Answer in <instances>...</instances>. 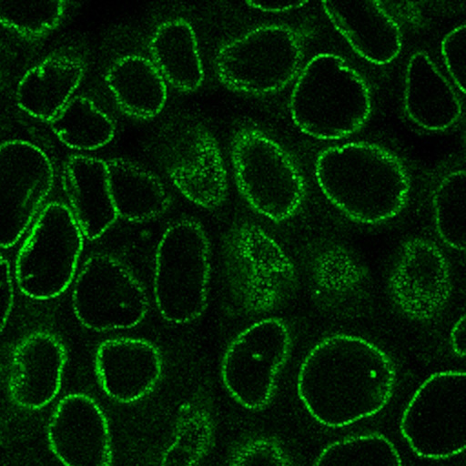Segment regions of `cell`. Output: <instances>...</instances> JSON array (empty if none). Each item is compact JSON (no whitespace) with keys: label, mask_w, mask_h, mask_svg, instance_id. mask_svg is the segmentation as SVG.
Returning <instances> with one entry per match:
<instances>
[{"label":"cell","mask_w":466,"mask_h":466,"mask_svg":"<svg viewBox=\"0 0 466 466\" xmlns=\"http://www.w3.org/2000/svg\"><path fill=\"white\" fill-rule=\"evenodd\" d=\"M66 363V349L55 334L34 331L23 338L11 355L8 391L12 400L28 410H40L58 394Z\"/></svg>","instance_id":"obj_17"},{"label":"cell","mask_w":466,"mask_h":466,"mask_svg":"<svg viewBox=\"0 0 466 466\" xmlns=\"http://www.w3.org/2000/svg\"><path fill=\"white\" fill-rule=\"evenodd\" d=\"M226 466H292V463L278 439L258 436L239 445Z\"/></svg>","instance_id":"obj_30"},{"label":"cell","mask_w":466,"mask_h":466,"mask_svg":"<svg viewBox=\"0 0 466 466\" xmlns=\"http://www.w3.org/2000/svg\"><path fill=\"white\" fill-rule=\"evenodd\" d=\"M451 271L446 256L420 237L405 241L391 268L388 287L394 305L416 321L434 319L451 293Z\"/></svg>","instance_id":"obj_13"},{"label":"cell","mask_w":466,"mask_h":466,"mask_svg":"<svg viewBox=\"0 0 466 466\" xmlns=\"http://www.w3.org/2000/svg\"><path fill=\"white\" fill-rule=\"evenodd\" d=\"M291 348L290 329L280 318L262 319L244 329L221 359L220 378L228 394L245 410L265 409L275 395Z\"/></svg>","instance_id":"obj_9"},{"label":"cell","mask_w":466,"mask_h":466,"mask_svg":"<svg viewBox=\"0 0 466 466\" xmlns=\"http://www.w3.org/2000/svg\"><path fill=\"white\" fill-rule=\"evenodd\" d=\"M314 178L325 198L349 219L378 225L405 208L410 178L401 159L369 141L326 147L314 161Z\"/></svg>","instance_id":"obj_2"},{"label":"cell","mask_w":466,"mask_h":466,"mask_svg":"<svg viewBox=\"0 0 466 466\" xmlns=\"http://www.w3.org/2000/svg\"><path fill=\"white\" fill-rule=\"evenodd\" d=\"M381 5L400 25L419 27L423 21L421 11L417 3L409 1H380Z\"/></svg>","instance_id":"obj_33"},{"label":"cell","mask_w":466,"mask_h":466,"mask_svg":"<svg viewBox=\"0 0 466 466\" xmlns=\"http://www.w3.org/2000/svg\"><path fill=\"white\" fill-rule=\"evenodd\" d=\"M229 157L236 186L254 211L276 223L296 215L307 187L285 147L263 130L246 126L233 133Z\"/></svg>","instance_id":"obj_4"},{"label":"cell","mask_w":466,"mask_h":466,"mask_svg":"<svg viewBox=\"0 0 466 466\" xmlns=\"http://www.w3.org/2000/svg\"><path fill=\"white\" fill-rule=\"evenodd\" d=\"M207 234L184 218L163 232L155 253L153 295L158 312L173 324L198 319L208 297L211 261Z\"/></svg>","instance_id":"obj_6"},{"label":"cell","mask_w":466,"mask_h":466,"mask_svg":"<svg viewBox=\"0 0 466 466\" xmlns=\"http://www.w3.org/2000/svg\"><path fill=\"white\" fill-rule=\"evenodd\" d=\"M63 184L69 208L85 238L97 239L117 220L106 160L86 155L69 157L63 169Z\"/></svg>","instance_id":"obj_21"},{"label":"cell","mask_w":466,"mask_h":466,"mask_svg":"<svg viewBox=\"0 0 466 466\" xmlns=\"http://www.w3.org/2000/svg\"><path fill=\"white\" fill-rule=\"evenodd\" d=\"M402 101L407 117L431 132L452 127L463 111L453 85L425 50L414 51L407 61Z\"/></svg>","instance_id":"obj_19"},{"label":"cell","mask_w":466,"mask_h":466,"mask_svg":"<svg viewBox=\"0 0 466 466\" xmlns=\"http://www.w3.org/2000/svg\"><path fill=\"white\" fill-rule=\"evenodd\" d=\"M163 168L173 186L191 203L214 209L227 198L228 171L213 133L198 122L174 127L161 146Z\"/></svg>","instance_id":"obj_12"},{"label":"cell","mask_w":466,"mask_h":466,"mask_svg":"<svg viewBox=\"0 0 466 466\" xmlns=\"http://www.w3.org/2000/svg\"><path fill=\"white\" fill-rule=\"evenodd\" d=\"M49 126L64 146L80 151L102 148L116 135V126L109 115L84 96H73Z\"/></svg>","instance_id":"obj_25"},{"label":"cell","mask_w":466,"mask_h":466,"mask_svg":"<svg viewBox=\"0 0 466 466\" xmlns=\"http://www.w3.org/2000/svg\"><path fill=\"white\" fill-rule=\"evenodd\" d=\"M294 126L319 140H339L360 131L372 112L370 86L343 56L321 52L301 67L289 100Z\"/></svg>","instance_id":"obj_3"},{"label":"cell","mask_w":466,"mask_h":466,"mask_svg":"<svg viewBox=\"0 0 466 466\" xmlns=\"http://www.w3.org/2000/svg\"><path fill=\"white\" fill-rule=\"evenodd\" d=\"M67 2L0 1V25L28 39L47 35L61 23Z\"/></svg>","instance_id":"obj_29"},{"label":"cell","mask_w":466,"mask_h":466,"mask_svg":"<svg viewBox=\"0 0 466 466\" xmlns=\"http://www.w3.org/2000/svg\"><path fill=\"white\" fill-rule=\"evenodd\" d=\"M436 232L441 241L456 251L465 249L466 174L463 168L447 173L432 195Z\"/></svg>","instance_id":"obj_28"},{"label":"cell","mask_w":466,"mask_h":466,"mask_svg":"<svg viewBox=\"0 0 466 466\" xmlns=\"http://www.w3.org/2000/svg\"><path fill=\"white\" fill-rule=\"evenodd\" d=\"M54 184V165L42 148L22 139L0 143V248L21 239Z\"/></svg>","instance_id":"obj_11"},{"label":"cell","mask_w":466,"mask_h":466,"mask_svg":"<svg viewBox=\"0 0 466 466\" xmlns=\"http://www.w3.org/2000/svg\"><path fill=\"white\" fill-rule=\"evenodd\" d=\"M397 381L391 357L360 336L337 333L319 340L297 373V394L319 424L343 428L370 418L390 402Z\"/></svg>","instance_id":"obj_1"},{"label":"cell","mask_w":466,"mask_h":466,"mask_svg":"<svg viewBox=\"0 0 466 466\" xmlns=\"http://www.w3.org/2000/svg\"><path fill=\"white\" fill-rule=\"evenodd\" d=\"M86 63L70 53H53L30 67L19 79L15 102L28 116L50 122L82 83Z\"/></svg>","instance_id":"obj_20"},{"label":"cell","mask_w":466,"mask_h":466,"mask_svg":"<svg viewBox=\"0 0 466 466\" xmlns=\"http://www.w3.org/2000/svg\"><path fill=\"white\" fill-rule=\"evenodd\" d=\"M14 276L7 259L0 254V332L5 327L14 306Z\"/></svg>","instance_id":"obj_32"},{"label":"cell","mask_w":466,"mask_h":466,"mask_svg":"<svg viewBox=\"0 0 466 466\" xmlns=\"http://www.w3.org/2000/svg\"><path fill=\"white\" fill-rule=\"evenodd\" d=\"M94 370L101 390L109 399L131 404L153 392L162 378L164 361L153 342L118 337L97 346Z\"/></svg>","instance_id":"obj_16"},{"label":"cell","mask_w":466,"mask_h":466,"mask_svg":"<svg viewBox=\"0 0 466 466\" xmlns=\"http://www.w3.org/2000/svg\"><path fill=\"white\" fill-rule=\"evenodd\" d=\"M71 301L77 320L96 332L134 328L149 310L139 279L123 262L106 253L86 260L74 281Z\"/></svg>","instance_id":"obj_10"},{"label":"cell","mask_w":466,"mask_h":466,"mask_svg":"<svg viewBox=\"0 0 466 466\" xmlns=\"http://www.w3.org/2000/svg\"><path fill=\"white\" fill-rule=\"evenodd\" d=\"M466 373L442 370L431 374L405 406L400 432L417 456L443 460L466 446Z\"/></svg>","instance_id":"obj_8"},{"label":"cell","mask_w":466,"mask_h":466,"mask_svg":"<svg viewBox=\"0 0 466 466\" xmlns=\"http://www.w3.org/2000/svg\"><path fill=\"white\" fill-rule=\"evenodd\" d=\"M308 2L301 1H249L246 4L266 13H280L303 7Z\"/></svg>","instance_id":"obj_34"},{"label":"cell","mask_w":466,"mask_h":466,"mask_svg":"<svg viewBox=\"0 0 466 466\" xmlns=\"http://www.w3.org/2000/svg\"><path fill=\"white\" fill-rule=\"evenodd\" d=\"M441 55L453 86L465 94L466 26L450 30L441 42Z\"/></svg>","instance_id":"obj_31"},{"label":"cell","mask_w":466,"mask_h":466,"mask_svg":"<svg viewBox=\"0 0 466 466\" xmlns=\"http://www.w3.org/2000/svg\"><path fill=\"white\" fill-rule=\"evenodd\" d=\"M450 346L458 357L465 356V317L462 314L453 324L450 331Z\"/></svg>","instance_id":"obj_35"},{"label":"cell","mask_w":466,"mask_h":466,"mask_svg":"<svg viewBox=\"0 0 466 466\" xmlns=\"http://www.w3.org/2000/svg\"><path fill=\"white\" fill-rule=\"evenodd\" d=\"M84 234L68 206L46 204L35 218L15 261V281L28 298L60 296L73 282Z\"/></svg>","instance_id":"obj_7"},{"label":"cell","mask_w":466,"mask_h":466,"mask_svg":"<svg viewBox=\"0 0 466 466\" xmlns=\"http://www.w3.org/2000/svg\"><path fill=\"white\" fill-rule=\"evenodd\" d=\"M214 432L211 412L204 404L184 403L159 466H198L212 446Z\"/></svg>","instance_id":"obj_26"},{"label":"cell","mask_w":466,"mask_h":466,"mask_svg":"<svg viewBox=\"0 0 466 466\" xmlns=\"http://www.w3.org/2000/svg\"><path fill=\"white\" fill-rule=\"evenodd\" d=\"M148 50L150 60L175 90L191 93L203 85L205 71L198 35L186 18L160 23L150 35Z\"/></svg>","instance_id":"obj_22"},{"label":"cell","mask_w":466,"mask_h":466,"mask_svg":"<svg viewBox=\"0 0 466 466\" xmlns=\"http://www.w3.org/2000/svg\"><path fill=\"white\" fill-rule=\"evenodd\" d=\"M106 162L111 200L118 218L144 222L167 210L168 193L152 172L122 157Z\"/></svg>","instance_id":"obj_24"},{"label":"cell","mask_w":466,"mask_h":466,"mask_svg":"<svg viewBox=\"0 0 466 466\" xmlns=\"http://www.w3.org/2000/svg\"><path fill=\"white\" fill-rule=\"evenodd\" d=\"M311 466H403L395 444L372 431L350 435L328 444Z\"/></svg>","instance_id":"obj_27"},{"label":"cell","mask_w":466,"mask_h":466,"mask_svg":"<svg viewBox=\"0 0 466 466\" xmlns=\"http://www.w3.org/2000/svg\"><path fill=\"white\" fill-rule=\"evenodd\" d=\"M304 57V35L284 24L253 27L222 44L213 67L228 90L253 96L285 88L299 75Z\"/></svg>","instance_id":"obj_5"},{"label":"cell","mask_w":466,"mask_h":466,"mask_svg":"<svg viewBox=\"0 0 466 466\" xmlns=\"http://www.w3.org/2000/svg\"><path fill=\"white\" fill-rule=\"evenodd\" d=\"M50 451L63 466H111L113 439L109 422L90 395L64 396L55 407L46 427Z\"/></svg>","instance_id":"obj_15"},{"label":"cell","mask_w":466,"mask_h":466,"mask_svg":"<svg viewBox=\"0 0 466 466\" xmlns=\"http://www.w3.org/2000/svg\"><path fill=\"white\" fill-rule=\"evenodd\" d=\"M231 232L230 264L240 277L242 302L250 311L263 312L279 304L295 280L289 258L262 228L243 223Z\"/></svg>","instance_id":"obj_14"},{"label":"cell","mask_w":466,"mask_h":466,"mask_svg":"<svg viewBox=\"0 0 466 466\" xmlns=\"http://www.w3.org/2000/svg\"><path fill=\"white\" fill-rule=\"evenodd\" d=\"M320 5L334 29L363 60L386 66L400 54V25L380 1L334 0L322 1Z\"/></svg>","instance_id":"obj_18"},{"label":"cell","mask_w":466,"mask_h":466,"mask_svg":"<svg viewBox=\"0 0 466 466\" xmlns=\"http://www.w3.org/2000/svg\"><path fill=\"white\" fill-rule=\"evenodd\" d=\"M104 81L118 108L133 118H154L167 104V84L144 56L117 58L107 68Z\"/></svg>","instance_id":"obj_23"}]
</instances>
